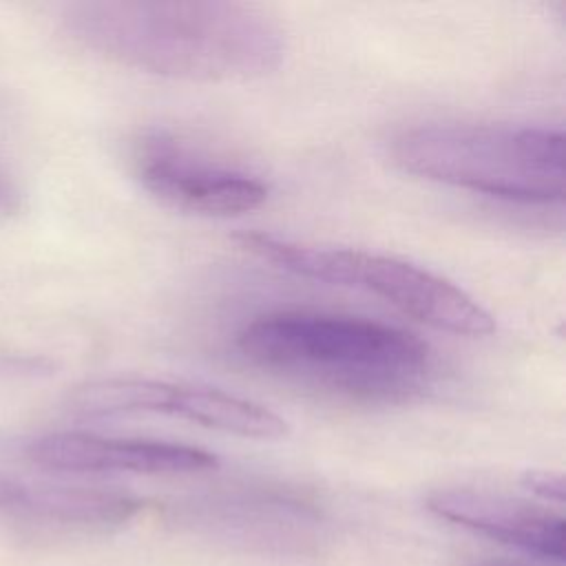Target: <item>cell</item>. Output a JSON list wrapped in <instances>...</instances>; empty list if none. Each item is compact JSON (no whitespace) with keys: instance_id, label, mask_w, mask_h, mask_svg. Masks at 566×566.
<instances>
[{"instance_id":"30bf717a","label":"cell","mask_w":566,"mask_h":566,"mask_svg":"<svg viewBox=\"0 0 566 566\" xmlns=\"http://www.w3.org/2000/svg\"><path fill=\"white\" fill-rule=\"evenodd\" d=\"M522 486L546 502H564V478L559 473L546 469H531L522 475Z\"/></svg>"},{"instance_id":"8fae6325","label":"cell","mask_w":566,"mask_h":566,"mask_svg":"<svg viewBox=\"0 0 566 566\" xmlns=\"http://www.w3.org/2000/svg\"><path fill=\"white\" fill-rule=\"evenodd\" d=\"M22 208V192L13 177L0 166V219H9L18 214Z\"/></svg>"},{"instance_id":"6da1fadb","label":"cell","mask_w":566,"mask_h":566,"mask_svg":"<svg viewBox=\"0 0 566 566\" xmlns=\"http://www.w3.org/2000/svg\"><path fill=\"white\" fill-rule=\"evenodd\" d=\"M64 24L84 49L172 80L243 82L285 57L281 27L239 2L88 0L69 4Z\"/></svg>"},{"instance_id":"ba28073f","label":"cell","mask_w":566,"mask_h":566,"mask_svg":"<svg viewBox=\"0 0 566 566\" xmlns=\"http://www.w3.org/2000/svg\"><path fill=\"white\" fill-rule=\"evenodd\" d=\"M427 509L493 542L533 557L562 562L566 553V522L539 504L480 489H442L427 497Z\"/></svg>"},{"instance_id":"3957f363","label":"cell","mask_w":566,"mask_h":566,"mask_svg":"<svg viewBox=\"0 0 566 566\" xmlns=\"http://www.w3.org/2000/svg\"><path fill=\"white\" fill-rule=\"evenodd\" d=\"M409 175L513 203L564 199V135L548 126L422 124L391 142Z\"/></svg>"},{"instance_id":"7a4b0ae2","label":"cell","mask_w":566,"mask_h":566,"mask_svg":"<svg viewBox=\"0 0 566 566\" xmlns=\"http://www.w3.org/2000/svg\"><path fill=\"white\" fill-rule=\"evenodd\" d=\"M237 349L274 376L365 405L411 402L436 371L431 347L416 334L345 314H263L239 329Z\"/></svg>"},{"instance_id":"5b68a950","label":"cell","mask_w":566,"mask_h":566,"mask_svg":"<svg viewBox=\"0 0 566 566\" xmlns=\"http://www.w3.org/2000/svg\"><path fill=\"white\" fill-rule=\"evenodd\" d=\"M66 409L80 418L164 413L206 429L254 440H276L287 433V422L279 413L250 398L212 387L135 376L82 382L69 394Z\"/></svg>"},{"instance_id":"52a82bcc","label":"cell","mask_w":566,"mask_h":566,"mask_svg":"<svg viewBox=\"0 0 566 566\" xmlns=\"http://www.w3.org/2000/svg\"><path fill=\"white\" fill-rule=\"evenodd\" d=\"M33 464L55 473L181 475L219 467V458L192 444L148 438H113L91 431H53L29 442Z\"/></svg>"},{"instance_id":"7c38bea8","label":"cell","mask_w":566,"mask_h":566,"mask_svg":"<svg viewBox=\"0 0 566 566\" xmlns=\"http://www.w3.org/2000/svg\"><path fill=\"white\" fill-rule=\"evenodd\" d=\"M493 566H511V564H493Z\"/></svg>"},{"instance_id":"9c48e42d","label":"cell","mask_w":566,"mask_h":566,"mask_svg":"<svg viewBox=\"0 0 566 566\" xmlns=\"http://www.w3.org/2000/svg\"><path fill=\"white\" fill-rule=\"evenodd\" d=\"M144 502L126 491L18 478L0 473V513L66 526H113L128 522Z\"/></svg>"},{"instance_id":"277c9868","label":"cell","mask_w":566,"mask_h":566,"mask_svg":"<svg viewBox=\"0 0 566 566\" xmlns=\"http://www.w3.org/2000/svg\"><path fill=\"white\" fill-rule=\"evenodd\" d=\"M234 241L274 268L329 285L358 287L436 329L458 336H486L495 329L493 316L471 294L416 263L352 248L305 245L252 230L239 232Z\"/></svg>"},{"instance_id":"8992f818","label":"cell","mask_w":566,"mask_h":566,"mask_svg":"<svg viewBox=\"0 0 566 566\" xmlns=\"http://www.w3.org/2000/svg\"><path fill=\"white\" fill-rule=\"evenodd\" d=\"M135 175L161 203L206 217L245 214L270 195L261 177L192 155L166 135L142 139L135 150Z\"/></svg>"}]
</instances>
